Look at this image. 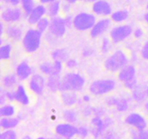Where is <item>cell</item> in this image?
I'll use <instances>...</instances> for the list:
<instances>
[{"mask_svg":"<svg viewBox=\"0 0 148 139\" xmlns=\"http://www.w3.org/2000/svg\"><path fill=\"white\" fill-rule=\"evenodd\" d=\"M85 78L77 72H68L62 78L60 91H79L85 85Z\"/></svg>","mask_w":148,"mask_h":139,"instance_id":"6da1fadb","label":"cell"},{"mask_svg":"<svg viewBox=\"0 0 148 139\" xmlns=\"http://www.w3.org/2000/svg\"><path fill=\"white\" fill-rule=\"evenodd\" d=\"M129 59L122 50H116L110 55L104 62L105 68L111 72H119L128 65Z\"/></svg>","mask_w":148,"mask_h":139,"instance_id":"7a4b0ae2","label":"cell"},{"mask_svg":"<svg viewBox=\"0 0 148 139\" xmlns=\"http://www.w3.org/2000/svg\"><path fill=\"white\" fill-rule=\"evenodd\" d=\"M42 33L37 29L30 28L26 31L22 39V44L27 53H33L39 48L41 42Z\"/></svg>","mask_w":148,"mask_h":139,"instance_id":"3957f363","label":"cell"},{"mask_svg":"<svg viewBox=\"0 0 148 139\" xmlns=\"http://www.w3.org/2000/svg\"><path fill=\"white\" fill-rule=\"evenodd\" d=\"M96 21V16L92 12H79L74 16L73 27L79 31L90 30Z\"/></svg>","mask_w":148,"mask_h":139,"instance_id":"277c9868","label":"cell"},{"mask_svg":"<svg viewBox=\"0 0 148 139\" xmlns=\"http://www.w3.org/2000/svg\"><path fill=\"white\" fill-rule=\"evenodd\" d=\"M116 83L113 79H99L93 81L90 85V92L95 96H103L114 91Z\"/></svg>","mask_w":148,"mask_h":139,"instance_id":"5b68a950","label":"cell"},{"mask_svg":"<svg viewBox=\"0 0 148 139\" xmlns=\"http://www.w3.org/2000/svg\"><path fill=\"white\" fill-rule=\"evenodd\" d=\"M132 33L133 28L130 25H120L111 29L110 31V37L113 43H119L128 39Z\"/></svg>","mask_w":148,"mask_h":139,"instance_id":"8992f818","label":"cell"},{"mask_svg":"<svg viewBox=\"0 0 148 139\" xmlns=\"http://www.w3.org/2000/svg\"><path fill=\"white\" fill-rule=\"evenodd\" d=\"M23 14L24 12L21 7L17 6H10L1 12V18L4 23L12 24L20 21L23 17Z\"/></svg>","mask_w":148,"mask_h":139,"instance_id":"52a82bcc","label":"cell"},{"mask_svg":"<svg viewBox=\"0 0 148 139\" xmlns=\"http://www.w3.org/2000/svg\"><path fill=\"white\" fill-rule=\"evenodd\" d=\"M92 12L95 16L107 17L112 14L113 7L108 0H96L92 4Z\"/></svg>","mask_w":148,"mask_h":139,"instance_id":"ba28073f","label":"cell"},{"mask_svg":"<svg viewBox=\"0 0 148 139\" xmlns=\"http://www.w3.org/2000/svg\"><path fill=\"white\" fill-rule=\"evenodd\" d=\"M66 28L67 27L65 24L64 17L56 16L51 18L49 28L51 35L56 38L62 37L66 33Z\"/></svg>","mask_w":148,"mask_h":139,"instance_id":"9c48e42d","label":"cell"},{"mask_svg":"<svg viewBox=\"0 0 148 139\" xmlns=\"http://www.w3.org/2000/svg\"><path fill=\"white\" fill-rule=\"evenodd\" d=\"M112 123L113 122L111 118L106 117V119L103 120L101 117L95 116L91 120V124L92 125V130H91L92 134L95 138L100 137L105 131L106 128L111 125Z\"/></svg>","mask_w":148,"mask_h":139,"instance_id":"30bf717a","label":"cell"},{"mask_svg":"<svg viewBox=\"0 0 148 139\" xmlns=\"http://www.w3.org/2000/svg\"><path fill=\"white\" fill-rule=\"evenodd\" d=\"M111 25V20L108 17H102L97 20L93 27L90 30L91 38H98L106 33Z\"/></svg>","mask_w":148,"mask_h":139,"instance_id":"8fae6325","label":"cell"},{"mask_svg":"<svg viewBox=\"0 0 148 139\" xmlns=\"http://www.w3.org/2000/svg\"><path fill=\"white\" fill-rule=\"evenodd\" d=\"M46 86V79L40 74H34L29 81V88L36 95H42Z\"/></svg>","mask_w":148,"mask_h":139,"instance_id":"7c38bea8","label":"cell"},{"mask_svg":"<svg viewBox=\"0 0 148 139\" xmlns=\"http://www.w3.org/2000/svg\"><path fill=\"white\" fill-rule=\"evenodd\" d=\"M63 62L53 61V62H43L39 66L40 72L46 75H60L63 68Z\"/></svg>","mask_w":148,"mask_h":139,"instance_id":"4fadbf2b","label":"cell"},{"mask_svg":"<svg viewBox=\"0 0 148 139\" xmlns=\"http://www.w3.org/2000/svg\"><path fill=\"white\" fill-rule=\"evenodd\" d=\"M46 14H47L46 6L40 3L38 4H36V7L32 10V11L26 16L27 21L30 25H36V23L40 19L45 17Z\"/></svg>","mask_w":148,"mask_h":139,"instance_id":"5bb4252c","label":"cell"},{"mask_svg":"<svg viewBox=\"0 0 148 139\" xmlns=\"http://www.w3.org/2000/svg\"><path fill=\"white\" fill-rule=\"evenodd\" d=\"M78 127L70 123H62L58 125L56 127V133L58 136L66 139L72 138L73 136L77 134Z\"/></svg>","mask_w":148,"mask_h":139,"instance_id":"9a60e30c","label":"cell"},{"mask_svg":"<svg viewBox=\"0 0 148 139\" xmlns=\"http://www.w3.org/2000/svg\"><path fill=\"white\" fill-rule=\"evenodd\" d=\"M127 124L135 127L137 130H145L147 126L146 119L139 113H131L125 119Z\"/></svg>","mask_w":148,"mask_h":139,"instance_id":"2e32d148","label":"cell"},{"mask_svg":"<svg viewBox=\"0 0 148 139\" xmlns=\"http://www.w3.org/2000/svg\"><path fill=\"white\" fill-rule=\"evenodd\" d=\"M118 78L123 83L137 80L136 78V69L133 65H127L119 71Z\"/></svg>","mask_w":148,"mask_h":139,"instance_id":"e0dca14e","label":"cell"},{"mask_svg":"<svg viewBox=\"0 0 148 139\" xmlns=\"http://www.w3.org/2000/svg\"><path fill=\"white\" fill-rule=\"evenodd\" d=\"M33 73V69L25 61L20 62L16 67L15 74L19 80L25 81L30 78Z\"/></svg>","mask_w":148,"mask_h":139,"instance_id":"ac0fdd59","label":"cell"},{"mask_svg":"<svg viewBox=\"0 0 148 139\" xmlns=\"http://www.w3.org/2000/svg\"><path fill=\"white\" fill-rule=\"evenodd\" d=\"M5 33L7 37L14 41H18L23 39V33L21 28L15 25H10L5 29Z\"/></svg>","mask_w":148,"mask_h":139,"instance_id":"d6986e66","label":"cell"},{"mask_svg":"<svg viewBox=\"0 0 148 139\" xmlns=\"http://www.w3.org/2000/svg\"><path fill=\"white\" fill-rule=\"evenodd\" d=\"M14 95H15V101L21 104L22 105L27 106L30 103V98L24 85H17V88L14 91Z\"/></svg>","mask_w":148,"mask_h":139,"instance_id":"ffe728a7","label":"cell"},{"mask_svg":"<svg viewBox=\"0 0 148 139\" xmlns=\"http://www.w3.org/2000/svg\"><path fill=\"white\" fill-rule=\"evenodd\" d=\"M62 78L60 75H51L49 76L46 81V87L49 91L52 92H56L60 91Z\"/></svg>","mask_w":148,"mask_h":139,"instance_id":"44dd1931","label":"cell"},{"mask_svg":"<svg viewBox=\"0 0 148 139\" xmlns=\"http://www.w3.org/2000/svg\"><path fill=\"white\" fill-rule=\"evenodd\" d=\"M62 2L59 0H56L46 4L47 15L51 18L59 16V14L62 11Z\"/></svg>","mask_w":148,"mask_h":139,"instance_id":"7402d4cb","label":"cell"},{"mask_svg":"<svg viewBox=\"0 0 148 139\" xmlns=\"http://www.w3.org/2000/svg\"><path fill=\"white\" fill-rule=\"evenodd\" d=\"M130 17V12L127 10L121 9L114 11L111 14V21L116 23H121L125 22Z\"/></svg>","mask_w":148,"mask_h":139,"instance_id":"603a6c76","label":"cell"},{"mask_svg":"<svg viewBox=\"0 0 148 139\" xmlns=\"http://www.w3.org/2000/svg\"><path fill=\"white\" fill-rule=\"evenodd\" d=\"M61 98L67 107H72L77 101V95L75 91H63L61 94Z\"/></svg>","mask_w":148,"mask_h":139,"instance_id":"cb8c5ba5","label":"cell"},{"mask_svg":"<svg viewBox=\"0 0 148 139\" xmlns=\"http://www.w3.org/2000/svg\"><path fill=\"white\" fill-rule=\"evenodd\" d=\"M18 124L19 119L17 117H1L0 120V125L4 130H10V129L14 128Z\"/></svg>","mask_w":148,"mask_h":139,"instance_id":"d4e9b609","label":"cell"},{"mask_svg":"<svg viewBox=\"0 0 148 139\" xmlns=\"http://www.w3.org/2000/svg\"><path fill=\"white\" fill-rule=\"evenodd\" d=\"M17 76L16 75V74H8V75H6L5 76H4V78H2V85H4V88H12L17 85Z\"/></svg>","mask_w":148,"mask_h":139,"instance_id":"484cf974","label":"cell"},{"mask_svg":"<svg viewBox=\"0 0 148 139\" xmlns=\"http://www.w3.org/2000/svg\"><path fill=\"white\" fill-rule=\"evenodd\" d=\"M132 98H134V101L139 103L145 101L146 98H147L145 88H143L137 85V88H134L132 91Z\"/></svg>","mask_w":148,"mask_h":139,"instance_id":"4316f807","label":"cell"},{"mask_svg":"<svg viewBox=\"0 0 148 139\" xmlns=\"http://www.w3.org/2000/svg\"><path fill=\"white\" fill-rule=\"evenodd\" d=\"M51 56L53 61L66 62L69 59V54L64 49H57L51 53Z\"/></svg>","mask_w":148,"mask_h":139,"instance_id":"83f0119b","label":"cell"},{"mask_svg":"<svg viewBox=\"0 0 148 139\" xmlns=\"http://www.w3.org/2000/svg\"><path fill=\"white\" fill-rule=\"evenodd\" d=\"M15 113V108L12 104H3L0 108V115L1 117H12Z\"/></svg>","mask_w":148,"mask_h":139,"instance_id":"f1b7e54d","label":"cell"},{"mask_svg":"<svg viewBox=\"0 0 148 139\" xmlns=\"http://www.w3.org/2000/svg\"><path fill=\"white\" fill-rule=\"evenodd\" d=\"M20 6L26 16L36 7V0H20Z\"/></svg>","mask_w":148,"mask_h":139,"instance_id":"f546056e","label":"cell"},{"mask_svg":"<svg viewBox=\"0 0 148 139\" xmlns=\"http://www.w3.org/2000/svg\"><path fill=\"white\" fill-rule=\"evenodd\" d=\"M12 52V46L10 43H4L0 47V59L1 60H7L10 58Z\"/></svg>","mask_w":148,"mask_h":139,"instance_id":"4dcf8cb0","label":"cell"},{"mask_svg":"<svg viewBox=\"0 0 148 139\" xmlns=\"http://www.w3.org/2000/svg\"><path fill=\"white\" fill-rule=\"evenodd\" d=\"M129 101L126 98H118L117 97L116 101V104L114 107H116V109L119 111H121V112H124L126 111L129 109Z\"/></svg>","mask_w":148,"mask_h":139,"instance_id":"1f68e13d","label":"cell"},{"mask_svg":"<svg viewBox=\"0 0 148 139\" xmlns=\"http://www.w3.org/2000/svg\"><path fill=\"white\" fill-rule=\"evenodd\" d=\"M49 25H50V20L45 16L36 23V29L43 33L49 30Z\"/></svg>","mask_w":148,"mask_h":139,"instance_id":"d6a6232c","label":"cell"},{"mask_svg":"<svg viewBox=\"0 0 148 139\" xmlns=\"http://www.w3.org/2000/svg\"><path fill=\"white\" fill-rule=\"evenodd\" d=\"M132 139H148V130H133L131 132Z\"/></svg>","mask_w":148,"mask_h":139,"instance_id":"836d02e7","label":"cell"},{"mask_svg":"<svg viewBox=\"0 0 148 139\" xmlns=\"http://www.w3.org/2000/svg\"><path fill=\"white\" fill-rule=\"evenodd\" d=\"M64 118L69 123L75 122L77 120V114L72 109H66L64 111Z\"/></svg>","mask_w":148,"mask_h":139,"instance_id":"e575fe53","label":"cell"},{"mask_svg":"<svg viewBox=\"0 0 148 139\" xmlns=\"http://www.w3.org/2000/svg\"><path fill=\"white\" fill-rule=\"evenodd\" d=\"M0 139H17V133L12 129L5 130V131L1 133Z\"/></svg>","mask_w":148,"mask_h":139,"instance_id":"d590c367","label":"cell"},{"mask_svg":"<svg viewBox=\"0 0 148 139\" xmlns=\"http://www.w3.org/2000/svg\"><path fill=\"white\" fill-rule=\"evenodd\" d=\"M101 52L103 54H106L109 52L111 49V42L108 38H103L101 43Z\"/></svg>","mask_w":148,"mask_h":139,"instance_id":"8d00e7d4","label":"cell"},{"mask_svg":"<svg viewBox=\"0 0 148 139\" xmlns=\"http://www.w3.org/2000/svg\"><path fill=\"white\" fill-rule=\"evenodd\" d=\"M1 92L4 94V96L7 98V100L10 101H12L15 100V95H14V91L7 90V91H1Z\"/></svg>","mask_w":148,"mask_h":139,"instance_id":"74e56055","label":"cell"},{"mask_svg":"<svg viewBox=\"0 0 148 139\" xmlns=\"http://www.w3.org/2000/svg\"><path fill=\"white\" fill-rule=\"evenodd\" d=\"M141 56L143 59L148 61V41L144 43L143 48H142Z\"/></svg>","mask_w":148,"mask_h":139,"instance_id":"f35d334b","label":"cell"},{"mask_svg":"<svg viewBox=\"0 0 148 139\" xmlns=\"http://www.w3.org/2000/svg\"><path fill=\"white\" fill-rule=\"evenodd\" d=\"M77 135H78L81 138L87 137L88 135V130L87 129V127H84V126H81V127H78L77 134Z\"/></svg>","mask_w":148,"mask_h":139,"instance_id":"ab89813d","label":"cell"},{"mask_svg":"<svg viewBox=\"0 0 148 139\" xmlns=\"http://www.w3.org/2000/svg\"><path fill=\"white\" fill-rule=\"evenodd\" d=\"M66 66L69 69H73V68L76 67L77 66V62L76 59H68L66 61Z\"/></svg>","mask_w":148,"mask_h":139,"instance_id":"60d3db41","label":"cell"},{"mask_svg":"<svg viewBox=\"0 0 148 139\" xmlns=\"http://www.w3.org/2000/svg\"><path fill=\"white\" fill-rule=\"evenodd\" d=\"M64 22H65V24H66V27L71 28L73 26L74 17H72V15H69V14H67L66 17H64Z\"/></svg>","mask_w":148,"mask_h":139,"instance_id":"b9f144b4","label":"cell"},{"mask_svg":"<svg viewBox=\"0 0 148 139\" xmlns=\"http://www.w3.org/2000/svg\"><path fill=\"white\" fill-rule=\"evenodd\" d=\"M133 35H134V36L136 39H140V38L143 37V35H144V31H143V29L140 28H137L134 30V31H133Z\"/></svg>","mask_w":148,"mask_h":139,"instance_id":"7bdbcfd3","label":"cell"},{"mask_svg":"<svg viewBox=\"0 0 148 139\" xmlns=\"http://www.w3.org/2000/svg\"><path fill=\"white\" fill-rule=\"evenodd\" d=\"M93 49L91 48H85L83 51H82V55L85 57H89L91 55L93 54Z\"/></svg>","mask_w":148,"mask_h":139,"instance_id":"ee69618b","label":"cell"},{"mask_svg":"<svg viewBox=\"0 0 148 139\" xmlns=\"http://www.w3.org/2000/svg\"><path fill=\"white\" fill-rule=\"evenodd\" d=\"M117 97L115 96H111L108 97L106 99V104H108L110 107H114L116 104V101Z\"/></svg>","mask_w":148,"mask_h":139,"instance_id":"f6af8a7d","label":"cell"},{"mask_svg":"<svg viewBox=\"0 0 148 139\" xmlns=\"http://www.w3.org/2000/svg\"><path fill=\"white\" fill-rule=\"evenodd\" d=\"M1 1L10 6H18L20 4V0H1Z\"/></svg>","mask_w":148,"mask_h":139,"instance_id":"bcb514c9","label":"cell"},{"mask_svg":"<svg viewBox=\"0 0 148 139\" xmlns=\"http://www.w3.org/2000/svg\"><path fill=\"white\" fill-rule=\"evenodd\" d=\"M105 139H117L116 134L113 131H108L105 134Z\"/></svg>","mask_w":148,"mask_h":139,"instance_id":"7dc6e473","label":"cell"},{"mask_svg":"<svg viewBox=\"0 0 148 139\" xmlns=\"http://www.w3.org/2000/svg\"><path fill=\"white\" fill-rule=\"evenodd\" d=\"M71 10V4H68V3L64 2L63 4H62V10L64 12L68 13Z\"/></svg>","mask_w":148,"mask_h":139,"instance_id":"c3c4849f","label":"cell"},{"mask_svg":"<svg viewBox=\"0 0 148 139\" xmlns=\"http://www.w3.org/2000/svg\"><path fill=\"white\" fill-rule=\"evenodd\" d=\"M93 113L95 116L101 117L103 114H104L105 111L102 108H93Z\"/></svg>","mask_w":148,"mask_h":139,"instance_id":"681fc988","label":"cell"},{"mask_svg":"<svg viewBox=\"0 0 148 139\" xmlns=\"http://www.w3.org/2000/svg\"><path fill=\"white\" fill-rule=\"evenodd\" d=\"M5 29H6V28H4L3 22H1V23H0V35H1V36H2L3 33H5Z\"/></svg>","mask_w":148,"mask_h":139,"instance_id":"f907efd6","label":"cell"},{"mask_svg":"<svg viewBox=\"0 0 148 139\" xmlns=\"http://www.w3.org/2000/svg\"><path fill=\"white\" fill-rule=\"evenodd\" d=\"M40 1V3L43 4H48L51 2H53V1H56V0H38Z\"/></svg>","mask_w":148,"mask_h":139,"instance_id":"816d5d0a","label":"cell"},{"mask_svg":"<svg viewBox=\"0 0 148 139\" xmlns=\"http://www.w3.org/2000/svg\"><path fill=\"white\" fill-rule=\"evenodd\" d=\"M79 0H63L64 2H66L68 3V4H74L75 3H77Z\"/></svg>","mask_w":148,"mask_h":139,"instance_id":"f5cc1de1","label":"cell"},{"mask_svg":"<svg viewBox=\"0 0 148 139\" xmlns=\"http://www.w3.org/2000/svg\"><path fill=\"white\" fill-rule=\"evenodd\" d=\"M82 100H83L85 102H89L90 100V97L88 95H85L83 96V97H82Z\"/></svg>","mask_w":148,"mask_h":139,"instance_id":"db71d44e","label":"cell"},{"mask_svg":"<svg viewBox=\"0 0 148 139\" xmlns=\"http://www.w3.org/2000/svg\"><path fill=\"white\" fill-rule=\"evenodd\" d=\"M143 19H144L145 22L148 25V10L145 13L144 16H143Z\"/></svg>","mask_w":148,"mask_h":139,"instance_id":"11a10c76","label":"cell"},{"mask_svg":"<svg viewBox=\"0 0 148 139\" xmlns=\"http://www.w3.org/2000/svg\"><path fill=\"white\" fill-rule=\"evenodd\" d=\"M82 1H85V2H86V3H93L94 1H96V0H82Z\"/></svg>","mask_w":148,"mask_h":139,"instance_id":"9f6ffc18","label":"cell"},{"mask_svg":"<svg viewBox=\"0 0 148 139\" xmlns=\"http://www.w3.org/2000/svg\"><path fill=\"white\" fill-rule=\"evenodd\" d=\"M22 139H32V138L30 137L29 136H25V137H23Z\"/></svg>","mask_w":148,"mask_h":139,"instance_id":"6f0895ef","label":"cell"},{"mask_svg":"<svg viewBox=\"0 0 148 139\" xmlns=\"http://www.w3.org/2000/svg\"><path fill=\"white\" fill-rule=\"evenodd\" d=\"M145 109L146 111H147V112L148 113V102H147L145 104Z\"/></svg>","mask_w":148,"mask_h":139,"instance_id":"680465c9","label":"cell"},{"mask_svg":"<svg viewBox=\"0 0 148 139\" xmlns=\"http://www.w3.org/2000/svg\"><path fill=\"white\" fill-rule=\"evenodd\" d=\"M145 91H146V94H147V96L148 98V86H147L145 88Z\"/></svg>","mask_w":148,"mask_h":139,"instance_id":"91938a15","label":"cell"},{"mask_svg":"<svg viewBox=\"0 0 148 139\" xmlns=\"http://www.w3.org/2000/svg\"><path fill=\"white\" fill-rule=\"evenodd\" d=\"M49 139H61L59 137H53V138H49Z\"/></svg>","mask_w":148,"mask_h":139,"instance_id":"94428289","label":"cell"},{"mask_svg":"<svg viewBox=\"0 0 148 139\" xmlns=\"http://www.w3.org/2000/svg\"><path fill=\"white\" fill-rule=\"evenodd\" d=\"M146 8L148 10V0H147V1H146Z\"/></svg>","mask_w":148,"mask_h":139,"instance_id":"6125c7cd","label":"cell"},{"mask_svg":"<svg viewBox=\"0 0 148 139\" xmlns=\"http://www.w3.org/2000/svg\"><path fill=\"white\" fill-rule=\"evenodd\" d=\"M37 139H46V138H45L44 137H39V138H38Z\"/></svg>","mask_w":148,"mask_h":139,"instance_id":"be15d7a7","label":"cell"}]
</instances>
